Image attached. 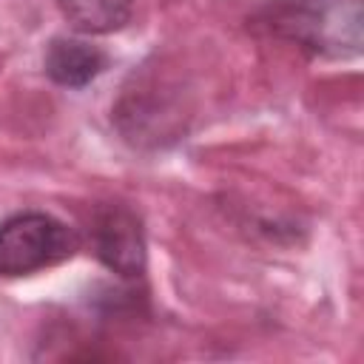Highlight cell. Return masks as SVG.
Returning <instances> with one entry per match:
<instances>
[{
    "label": "cell",
    "instance_id": "cell-1",
    "mask_svg": "<svg viewBox=\"0 0 364 364\" xmlns=\"http://www.w3.org/2000/svg\"><path fill=\"white\" fill-rule=\"evenodd\" d=\"M247 26L310 57L350 60L364 48V0H264Z\"/></svg>",
    "mask_w": 364,
    "mask_h": 364
},
{
    "label": "cell",
    "instance_id": "cell-3",
    "mask_svg": "<svg viewBox=\"0 0 364 364\" xmlns=\"http://www.w3.org/2000/svg\"><path fill=\"white\" fill-rule=\"evenodd\" d=\"M88 242L100 264L119 279H139L148 264V242L142 216L122 202H100L91 210Z\"/></svg>",
    "mask_w": 364,
    "mask_h": 364
},
{
    "label": "cell",
    "instance_id": "cell-4",
    "mask_svg": "<svg viewBox=\"0 0 364 364\" xmlns=\"http://www.w3.org/2000/svg\"><path fill=\"white\" fill-rule=\"evenodd\" d=\"M108 68V54L80 37H54L43 54V71L54 85L85 88Z\"/></svg>",
    "mask_w": 364,
    "mask_h": 364
},
{
    "label": "cell",
    "instance_id": "cell-2",
    "mask_svg": "<svg viewBox=\"0 0 364 364\" xmlns=\"http://www.w3.org/2000/svg\"><path fill=\"white\" fill-rule=\"evenodd\" d=\"M80 250V233L46 210H20L0 222V276L20 279L54 267Z\"/></svg>",
    "mask_w": 364,
    "mask_h": 364
},
{
    "label": "cell",
    "instance_id": "cell-5",
    "mask_svg": "<svg viewBox=\"0 0 364 364\" xmlns=\"http://www.w3.org/2000/svg\"><path fill=\"white\" fill-rule=\"evenodd\" d=\"M136 0H57L68 26L80 34H114L134 17Z\"/></svg>",
    "mask_w": 364,
    "mask_h": 364
}]
</instances>
